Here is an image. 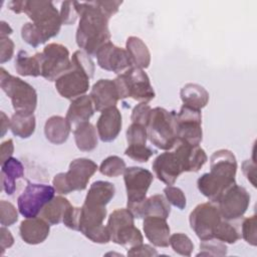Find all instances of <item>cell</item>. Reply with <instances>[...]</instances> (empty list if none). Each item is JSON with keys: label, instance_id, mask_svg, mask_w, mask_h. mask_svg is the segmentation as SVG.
Segmentation results:
<instances>
[{"label": "cell", "instance_id": "obj_46", "mask_svg": "<svg viewBox=\"0 0 257 257\" xmlns=\"http://www.w3.org/2000/svg\"><path fill=\"white\" fill-rule=\"evenodd\" d=\"M242 237L250 245L256 246V216L253 215L243 220L242 223Z\"/></svg>", "mask_w": 257, "mask_h": 257}, {"label": "cell", "instance_id": "obj_40", "mask_svg": "<svg viewBox=\"0 0 257 257\" xmlns=\"http://www.w3.org/2000/svg\"><path fill=\"white\" fill-rule=\"evenodd\" d=\"M71 65L83 70L90 78L94 74L95 65L90 55L83 50H76L71 56Z\"/></svg>", "mask_w": 257, "mask_h": 257}, {"label": "cell", "instance_id": "obj_56", "mask_svg": "<svg viewBox=\"0 0 257 257\" xmlns=\"http://www.w3.org/2000/svg\"><path fill=\"white\" fill-rule=\"evenodd\" d=\"M11 33H12V28L10 27V25L5 21H1V30H0L1 37H8V35H10Z\"/></svg>", "mask_w": 257, "mask_h": 257}, {"label": "cell", "instance_id": "obj_26", "mask_svg": "<svg viewBox=\"0 0 257 257\" xmlns=\"http://www.w3.org/2000/svg\"><path fill=\"white\" fill-rule=\"evenodd\" d=\"M70 130V122L66 117L60 115L50 116L44 124V135L46 139L54 145H61L65 143L69 137Z\"/></svg>", "mask_w": 257, "mask_h": 257}, {"label": "cell", "instance_id": "obj_3", "mask_svg": "<svg viewBox=\"0 0 257 257\" xmlns=\"http://www.w3.org/2000/svg\"><path fill=\"white\" fill-rule=\"evenodd\" d=\"M119 99L132 97L148 103L155 98L156 93L150 78L144 69L132 66L113 79Z\"/></svg>", "mask_w": 257, "mask_h": 257}, {"label": "cell", "instance_id": "obj_1", "mask_svg": "<svg viewBox=\"0 0 257 257\" xmlns=\"http://www.w3.org/2000/svg\"><path fill=\"white\" fill-rule=\"evenodd\" d=\"M76 7L80 17L75 34L76 44L88 55H95L103 44L110 41L109 18L96 6L94 1H76Z\"/></svg>", "mask_w": 257, "mask_h": 257}, {"label": "cell", "instance_id": "obj_47", "mask_svg": "<svg viewBox=\"0 0 257 257\" xmlns=\"http://www.w3.org/2000/svg\"><path fill=\"white\" fill-rule=\"evenodd\" d=\"M151 111H152V108L148 103L140 102L133 108L131 119L133 122L143 124L147 127Z\"/></svg>", "mask_w": 257, "mask_h": 257}, {"label": "cell", "instance_id": "obj_9", "mask_svg": "<svg viewBox=\"0 0 257 257\" xmlns=\"http://www.w3.org/2000/svg\"><path fill=\"white\" fill-rule=\"evenodd\" d=\"M175 133L177 142L198 146L203 139L202 113L187 105H182L179 112L175 114Z\"/></svg>", "mask_w": 257, "mask_h": 257}, {"label": "cell", "instance_id": "obj_50", "mask_svg": "<svg viewBox=\"0 0 257 257\" xmlns=\"http://www.w3.org/2000/svg\"><path fill=\"white\" fill-rule=\"evenodd\" d=\"M128 256H157V250L149 244H139L127 249Z\"/></svg>", "mask_w": 257, "mask_h": 257}, {"label": "cell", "instance_id": "obj_20", "mask_svg": "<svg viewBox=\"0 0 257 257\" xmlns=\"http://www.w3.org/2000/svg\"><path fill=\"white\" fill-rule=\"evenodd\" d=\"M121 113L116 106L108 107L101 111L97 122L96 131L99 139L104 143L112 142L121 131Z\"/></svg>", "mask_w": 257, "mask_h": 257}, {"label": "cell", "instance_id": "obj_14", "mask_svg": "<svg viewBox=\"0 0 257 257\" xmlns=\"http://www.w3.org/2000/svg\"><path fill=\"white\" fill-rule=\"evenodd\" d=\"M89 79L83 70L71 65L69 70L55 80V88L62 97L72 100L88 90Z\"/></svg>", "mask_w": 257, "mask_h": 257}, {"label": "cell", "instance_id": "obj_52", "mask_svg": "<svg viewBox=\"0 0 257 257\" xmlns=\"http://www.w3.org/2000/svg\"><path fill=\"white\" fill-rule=\"evenodd\" d=\"M0 232H1V254H3L7 248H10L14 244V238L11 232L8 229H6L5 226L1 227Z\"/></svg>", "mask_w": 257, "mask_h": 257}, {"label": "cell", "instance_id": "obj_22", "mask_svg": "<svg viewBox=\"0 0 257 257\" xmlns=\"http://www.w3.org/2000/svg\"><path fill=\"white\" fill-rule=\"evenodd\" d=\"M50 232V224L41 217L26 218L20 223L21 239L30 245H37L46 240Z\"/></svg>", "mask_w": 257, "mask_h": 257}, {"label": "cell", "instance_id": "obj_43", "mask_svg": "<svg viewBox=\"0 0 257 257\" xmlns=\"http://www.w3.org/2000/svg\"><path fill=\"white\" fill-rule=\"evenodd\" d=\"M164 194L165 197L167 199V201L172 204L173 206H175L176 208L183 210L185 209L186 205H187V200H186V196L184 194V192L175 186H167L164 189Z\"/></svg>", "mask_w": 257, "mask_h": 257}, {"label": "cell", "instance_id": "obj_53", "mask_svg": "<svg viewBox=\"0 0 257 257\" xmlns=\"http://www.w3.org/2000/svg\"><path fill=\"white\" fill-rule=\"evenodd\" d=\"M242 171L244 175L246 176L247 180L251 182V184L256 187V182H255V163L251 162L250 160H246L242 164Z\"/></svg>", "mask_w": 257, "mask_h": 257}, {"label": "cell", "instance_id": "obj_36", "mask_svg": "<svg viewBox=\"0 0 257 257\" xmlns=\"http://www.w3.org/2000/svg\"><path fill=\"white\" fill-rule=\"evenodd\" d=\"M169 243L174 252L183 256H191L194 250L192 240L184 233H175L171 235Z\"/></svg>", "mask_w": 257, "mask_h": 257}, {"label": "cell", "instance_id": "obj_16", "mask_svg": "<svg viewBox=\"0 0 257 257\" xmlns=\"http://www.w3.org/2000/svg\"><path fill=\"white\" fill-rule=\"evenodd\" d=\"M156 177L168 186L174 185L178 177L184 173L181 162L174 151H166L159 155L152 165Z\"/></svg>", "mask_w": 257, "mask_h": 257}, {"label": "cell", "instance_id": "obj_10", "mask_svg": "<svg viewBox=\"0 0 257 257\" xmlns=\"http://www.w3.org/2000/svg\"><path fill=\"white\" fill-rule=\"evenodd\" d=\"M55 189L44 184H28L17 199L19 213L25 218L37 217L53 199Z\"/></svg>", "mask_w": 257, "mask_h": 257}, {"label": "cell", "instance_id": "obj_37", "mask_svg": "<svg viewBox=\"0 0 257 257\" xmlns=\"http://www.w3.org/2000/svg\"><path fill=\"white\" fill-rule=\"evenodd\" d=\"M214 238L224 243L234 244L240 239V235L237 229L229 221L222 220L216 228Z\"/></svg>", "mask_w": 257, "mask_h": 257}, {"label": "cell", "instance_id": "obj_38", "mask_svg": "<svg viewBox=\"0 0 257 257\" xmlns=\"http://www.w3.org/2000/svg\"><path fill=\"white\" fill-rule=\"evenodd\" d=\"M21 37L27 44L32 47H37L47 41L41 31L32 22H26L22 26Z\"/></svg>", "mask_w": 257, "mask_h": 257}, {"label": "cell", "instance_id": "obj_42", "mask_svg": "<svg viewBox=\"0 0 257 257\" xmlns=\"http://www.w3.org/2000/svg\"><path fill=\"white\" fill-rule=\"evenodd\" d=\"M127 145H146L148 140L147 127L140 123L133 122L125 133Z\"/></svg>", "mask_w": 257, "mask_h": 257}, {"label": "cell", "instance_id": "obj_2", "mask_svg": "<svg viewBox=\"0 0 257 257\" xmlns=\"http://www.w3.org/2000/svg\"><path fill=\"white\" fill-rule=\"evenodd\" d=\"M97 169V165L90 159H75L69 164L66 173H59L54 176L53 187L56 193L60 195H67L73 191H83Z\"/></svg>", "mask_w": 257, "mask_h": 257}, {"label": "cell", "instance_id": "obj_15", "mask_svg": "<svg viewBox=\"0 0 257 257\" xmlns=\"http://www.w3.org/2000/svg\"><path fill=\"white\" fill-rule=\"evenodd\" d=\"M94 56L100 68L114 73H120L133 66L126 50L114 45L111 41L103 44Z\"/></svg>", "mask_w": 257, "mask_h": 257}, {"label": "cell", "instance_id": "obj_28", "mask_svg": "<svg viewBox=\"0 0 257 257\" xmlns=\"http://www.w3.org/2000/svg\"><path fill=\"white\" fill-rule=\"evenodd\" d=\"M125 50L132 65L139 68H148L151 63V53L147 44L137 36H130L125 42Z\"/></svg>", "mask_w": 257, "mask_h": 257}, {"label": "cell", "instance_id": "obj_34", "mask_svg": "<svg viewBox=\"0 0 257 257\" xmlns=\"http://www.w3.org/2000/svg\"><path fill=\"white\" fill-rule=\"evenodd\" d=\"M14 64L17 73L22 76L36 77L41 75V65L38 53L31 56L25 50H19Z\"/></svg>", "mask_w": 257, "mask_h": 257}, {"label": "cell", "instance_id": "obj_11", "mask_svg": "<svg viewBox=\"0 0 257 257\" xmlns=\"http://www.w3.org/2000/svg\"><path fill=\"white\" fill-rule=\"evenodd\" d=\"M222 219L218 206L213 202L197 205L189 216L191 229L201 241L214 238L216 228Z\"/></svg>", "mask_w": 257, "mask_h": 257}, {"label": "cell", "instance_id": "obj_55", "mask_svg": "<svg viewBox=\"0 0 257 257\" xmlns=\"http://www.w3.org/2000/svg\"><path fill=\"white\" fill-rule=\"evenodd\" d=\"M8 8L14 13H22L25 8V0L24 1H10L8 2Z\"/></svg>", "mask_w": 257, "mask_h": 257}, {"label": "cell", "instance_id": "obj_7", "mask_svg": "<svg viewBox=\"0 0 257 257\" xmlns=\"http://www.w3.org/2000/svg\"><path fill=\"white\" fill-rule=\"evenodd\" d=\"M24 13L41 31L46 40L59 33L62 25L60 13L51 1L25 0Z\"/></svg>", "mask_w": 257, "mask_h": 257}, {"label": "cell", "instance_id": "obj_33", "mask_svg": "<svg viewBox=\"0 0 257 257\" xmlns=\"http://www.w3.org/2000/svg\"><path fill=\"white\" fill-rule=\"evenodd\" d=\"M36 121L33 113L14 112L10 119L12 134L21 139H28L35 131Z\"/></svg>", "mask_w": 257, "mask_h": 257}, {"label": "cell", "instance_id": "obj_8", "mask_svg": "<svg viewBox=\"0 0 257 257\" xmlns=\"http://www.w3.org/2000/svg\"><path fill=\"white\" fill-rule=\"evenodd\" d=\"M38 56L41 65V76L48 81H55L71 67L69 51L63 44L49 43L41 52H38Z\"/></svg>", "mask_w": 257, "mask_h": 257}, {"label": "cell", "instance_id": "obj_51", "mask_svg": "<svg viewBox=\"0 0 257 257\" xmlns=\"http://www.w3.org/2000/svg\"><path fill=\"white\" fill-rule=\"evenodd\" d=\"M96 6L108 17L110 18L113 16L117 11L119 6L122 4V1H99L96 0L94 1Z\"/></svg>", "mask_w": 257, "mask_h": 257}, {"label": "cell", "instance_id": "obj_45", "mask_svg": "<svg viewBox=\"0 0 257 257\" xmlns=\"http://www.w3.org/2000/svg\"><path fill=\"white\" fill-rule=\"evenodd\" d=\"M0 213L2 226H11L18 220L17 209L12 203L5 200H2L0 202Z\"/></svg>", "mask_w": 257, "mask_h": 257}, {"label": "cell", "instance_id": "obj_24", "mask_svg": "<svg viewBox=\"0 0 257 257\" xmlns=\"http://www.w3.org/2000/svg\"><path fill=\"white\" fill-rule=\"evenodd\" d=\"M210 172L216 175L231 181H236L237 161L235 155L226 149L214 152L210 158Z\"/></svg>", "mask_w": 257, "mask_h": 257}, {"label": "cell", "instance_id": "obj_18", "mask_svg": "<svg viewBox=\"0 0 257 257\" xmlns=\"http://www.w3.org/2000/svg\"><path fill=\"white\" fill-rule=\"evenodd\" d=\"M89 96L96 111H102L108 107L115 106L119 99L113 79L107 78L98 79L92 85Z\"/></svg>", "mask_w": 257, "mask_h": 257}, {"label": "cell", "instance_id": "obj_39", "mask_svg": "<svg viewBox=\"0 0 257 257\" xmlns=\"http://www.w3.org/2000/svg\"><path fill=\"white\" fill-rule=\"evenodd\" d=\"M227 254V246L224 242L215 238L203 240L200 243V252L197 256H224Z\"/></svg>", "mask_w": 257, "mask_h": 257}, {"label": "cell", "instance_id": "obj_25", "mask_svg": "<svg viewBox=\"0 0 257 257\" xmlns=\"http://www.w3.org/2000/svg\"><path fill=\"white\" fill-rule=\"evenodd\" d=\"M94 110L90 96L83 94L71 100L65 117L71 125H77L83 121H88Z\"/></svg>", "mask_w": 257, "mask_h": 257}, {"label": "cell", "instance_id": "obj_54", "mask_svg": "<svg viewBox=\"0 0 257 257\" xmlns=\"http://www.w3.org/2000/svg\"><path fill=\"white\" fill-rule=\"evenodd\" d=\"M14 152V145L13 141L11 139L3 142L1 144V164L7 161L12 157V154Z\"/></svg>", "mask_w": 257, "mask_h": 257}, {"label": "cell", "instance_id": "obj_27", "mask_svg": "<svg viewBox=\"0 0 257 257\" xmlns=\"http://www.w3.org/2000/svg\"><path fill=\"white\" fill-rule=\"evenodd\" d=\"M24 168L19 160L10 158L1 164V185L7 195H13L16 190V180L22 178Z\"/></svg>", "mask_w": 257, "mask_h": 257}, {"label": "cell", "instance_id": "obj_48", "mask_svg": "<svg viewBox=\"0 0 257 257\" xmlns=\"http://www.w3.org/2000/svg\"><path fill=\"white\" fill-rule=\"evenodd\" d=\"M79 216H80V208L73 207L72 205L66 211L62 223L69 229L78 231V223H79Z\"/></svg>", "mask_w": 257, "mask_h": 257}, {"label": "cell", "instance_id": "obj_4", "mask_svg": "<svg viewBox=\"0 0 257 257\" xmlns=\"http://www.w3.org/2000/svg\"><path fill=\"white\" fill-rule=\"evenodd\" d=\"M176 111H169L163 107L152 109L147 124L150 142L160 150L171 151L177 144L175 133Z\"/></svg>", "mask_w": 257, "mask_h": 257}, {"label": "cell", "instance_id": "obj_49", "mask_svg": "<svg viewBox=\"0 0 257 257\" xmlns=\"http://www.w3.org/2000/svg\"><path fill=\"white\" fill-rule=\"evenodd\" d=\"M14 42L8 37H0V62L9 61L14 53Z\"/></svg>", "mask_w": 257, "mask_h": 257}, {"label": "cell", "instance_id": "obj_12", "mask_svg": "<svg viewBox=\"0 0 257 257\" xmlns=\"http://www.w3.org/2000/svg\"><path fill=\"white\" fill-rule=\"evenodd\" d=\"M217 204L224 220H236L243 217L247 211L250 204V195L244 187L234 184L222 194Z\"/></svg>", "mask_w": 257, "mask_h": 257}, {"label": "cell", "instance_id": "obj_41", "mask_svg": "<svg viewBox=\"0 0 257 257\" xmlns=\"http://www.w3.org/2000/svg\"><path fill=\"white\" fill-rule=\"evenodd\" d=\"M155 153L156 151L147 145H128L124 151L125 156L140 163L148 162Z\"/></svg>", "mask_w": 257, "mask_h": 257}, {"label": "cell", "instance_id": "obj_57", "mask_svg": "<svg viewBox=\"0 0 257 257\" xmlns=\"http://www.w3.org/2000/svg\"><path fill=\"white\" fill-rule=\"evenodd\" d=\"M1 117H2V132H1V137H4L6 131L8 127H10V119L8 118V116L1 111Z\"/></svg>", "mask_w": 257, "mask_h": 257}, {"label": "cell", "instance_id": "obj_35", "mask_svg": "<svg viewBox=\"0 0 257 257\" xmlns=\"http://www.w3.org/2000/svg\"><path fill=\"white\" fill-rule=\"evenodd\" d=\"M125 169V163L121 158L117 156H109L101 162L98 170L106 177L115 178L123 174Z\"/></svg>", "mask_w": 257, "mask_h": 257}, {"label": "cell", "instance_id": "obj_44", "mask_svg": "<svg viewBox=\"0 0 257 257\" xmlns=\"http://www.w3.org/2000/svg\"><path fill=\"white\" fill-rule=\"evenodd\" d=\"M79 17L76 1H64L61 4L60 8V18L61 22L64 25L74 24L77 18Z\"/></svg>", "mask_w": 257, "mask_h": 257}, {"label": "cell", "instance_id": "obj_23", "mask_svg": "<svg viewBox=\"0 0 257 257\" xmlns=\"http://www.w3.org/2000/svg\"><path fill=\"white\" fill-rule=\"evenodd\" d=\"M234 184H236V182L230 181L211 172L202 175L197 181V186L201 194L213 203H217L222 194Z\"/></svg>", "mask_w": 257, "mask_h": 257}, {"label": "cell", "instance_id": "obj_6", "mask_svg": "<svg viewBox=\"0 0 257 257\" xmlns=\"http://www.w3.org/2000/svg\"><path fill=\"white\" fill-rule=\"evenodd\" d=\"M106 227L110 241L127 249L144 241L141 231L135 226V217L127 208L114 210L108 217Z\"/></svg>", "mask_w": 257, "mask_h": 257}, {"label": "cell", "instance_id": "obj_21", "mask_svg": "<svg viewBox=\"0 0 257 257\" xmlns=\"http://www.w3.org/2000/svg\"><path fill=\"white\" fill-rule=\"evenodd\" d=\"M143 229L147 239L157 247L170 245V226L166 218L160 216H147L144 218Z\"/></svg>", "mask_w": 257, "mask_h": 257}, {"label": "cell", "instance_id": "obj_13", "mask_svg": "<svg viewBox=\"0 0 257 257\" xmlns=\"http://www.w3.org/2000/svg\"><path fill=\"white\" fill-rule=\"evenodd\" d=\"M153 174L142 167H128L123 172L126 190V205L139 203L146 199L147 192L153 183Z\"/></svg>", "mask_w": 257, "mask_h": 257}, {"label": "cell", "instance_id": "obj_29", "mask_svg": "<svg viewBox=\"0 0 257 257\" xmlns=\"http://www.w3.org/2000/svg\"><path fill=\"white\" fill-rule=\"evenodd\" d=\"M115 187L106 181L93 182L86 194L84 203L94 206H106L114 197Z\"/></svg>", "mask_w": 257, "mask_h": 257}, {"label": "cell", "instance_id": "obj_31", "mask_svg": "<svg viewBox=\"0 0 257 257\" xmlns=\"http://www.w3.org/2000/svg\"><path fill=\"white\" fill-rule=\"evenodd\" d=\"M75 145L82 152H90L97 147L96 128L89 121L77 124L73 131Z\"/></svg>", "mask_w": 257, "mask_h": 257}, {"label": "cell", "instance_id": "obj_5", "mask_svg": "<svg viewBox=\"0 0 257 257\" xmlns=\"http://www.w3.org/2000/svg\"><path fill=\"white\" fill-rule=\"evenodd\" d=\"M0 86L10 98L15 112H34L37 106V93L32 85L1 67Z\"/></svg>", "mask_w": 257, "mask_h": 257}, {"label": "cell", "instance_id": "obj_32", "mask_svg": "<svg viewBox=\"0 0 257 257\" xmlns=\"http://www.w3.org/2000/svg\"><path fill=\"white\" fill-rule=\"evenodd\" d=\"M71 206L70 202L62 196H54L53 199L42 209L40 217L50 225H57L63 221L64 215Z\"/></svg>", "mask_w": 257, "mask_h": 257}, {"label": "cell", "instance_id": "obj_30", "mask_svg": "<svg viewBox=\"0 0 257 257\" xmlns=\"http://www.w3.org/2000/svg\"><path fill=\"white\" fill-rule=\"evenodd\" d=\"M180 96L184 105L195 109H202L209 101V92L198 83H187L180 91Z\"/></svg>", "mask_w": 257, "mask_h": 257}, {"label": "cell", "instance_id": "obj_17", "mask_svg": "<svg viewBox=\"0 0 257 257\" xmlns=\"http://www.w3.org/2000/svg\"><path fill=\"white\" fill-rule=\"evenodd\" d=\"M126 208L137 219H143L147 216H160L167 219L171 213L170 203L166 197L160 194L146 198L139 203L126 205Z\"/></svg>", "mask_w": 257, "mask_h": 257}, {"label": "cell", "instance_id": "obj_19", "mask_svg": "<svg viewBox=\"0 0 257 257\" xmlns=\"http://www.w3.org/2000/svg\"><path fill=\"white\" fill-rule=\"evenodd\" d=\"M174 152L181 162L183 172H199L208 160L205 151L199 145L193 146L177 142Z\"/></svg>", "mask_w": 257, "mask_h": 257}]
</instances>
